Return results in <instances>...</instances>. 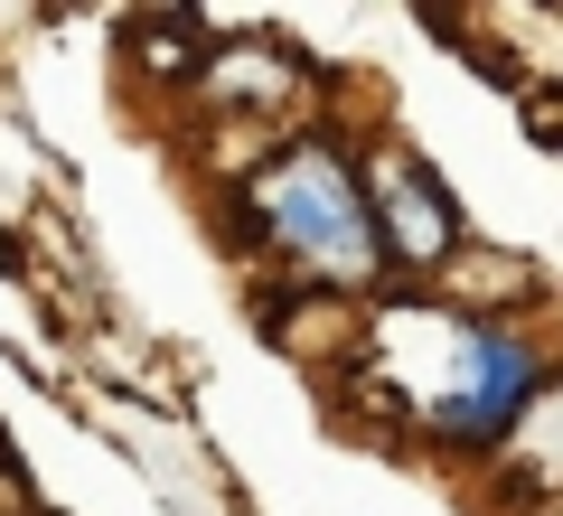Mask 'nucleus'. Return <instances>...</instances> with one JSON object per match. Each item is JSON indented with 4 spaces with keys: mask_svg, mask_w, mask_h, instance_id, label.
I'll return each instance as SVG.
<instances>
[{
    "mask_svg": "<svg viewBox=\"0 0 563 516\" xmlns=\"http://www.w3.org/2000/svg\"><path fill=\"white\" fill-rule=\"evenodd\" d=\"M254 217H263V235H273L282 254H301L310 273H329V282H366L385 263L357 169H347L339 151H320V141L282 151L273 169L254 179Z\"/></svg>",
    "mask_w": 563,
    "mask_h": 516,
    "instance_id": "f257e3e1",
    "label": "nucleus"
},
{
    "mask_svg": "<svg viewBox=\"0 0 563 516\" xmlns=\"http://www.w3.org/2000/svg\"><path fill=\"white\" fill-rule=\"evenodd\" d=\"M461 376L451 395H432V432L442 441H507L517 414L536 404V358H526V338L507 329H461Z\"/></svg>",
    "mask_w": 563,
    "mask_h": 516,
    "instance_id": "f03ea898",
    "label": "nucleus"
},
{
    "mask_svg": "<svg viewBox=\"0 0 563 516\" xmlns=\"http://www.w3.org/2000/svg\"><path fill=\"white\" fill-rule=\"evenodd\" d=\"M366 217H376V254L395 244V254H413V263H442L451 244H461V217H451L442 179H432L422 160H395V169H385V198H366Z\"/></svg>",
    "mask_w": 563,
    "mask_h": 516,
    "instance_id": "7ed1b4c3",
    "label": "nucleus"
}]
</instances>
